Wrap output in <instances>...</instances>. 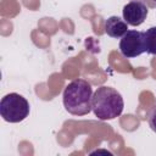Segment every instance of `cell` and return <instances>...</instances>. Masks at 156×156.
Listing matches in <instances>:
<instances>
[{"label": "cell", "instance_id": "cell-3", "mask_svg": "<svg viewBox=\"0 0 156 156\" xmlns=\"http://www.w3.org/2000/svg\"><path fill=\"white\" fill-rule=\"evenodd\" d=\"M30 107L27 99L17 93L5 95L0 101V115L9 123L24 121L29 115Z\"/></svg>", "mask_w": 156, "mask_h": 156}, {"label": "cell", "instance_id": "cell-1", "mask_svg": "<svg viewBox=\"0 0 156 156\" xmlns=\"http://www.w3.org/2000/svg\"><path fill=\"white\" fill-rule=\"evenodd\" d=\"M93 89L85 79H74L68 83L62 94V102L66 111L74 116H85L91 110Z\"/></svg>", "mask_w": 156, "mask_h": 156}, {"label": "cell", "instance_id": "cell-5", "mask_svg": "<svg viewBox=\"0 0 156 156\" xmlns=\"http://www.w3.org/2000/svg\"><path fill=\"white\" fill-rule=\"evenodd\" d=\"M147 12H149L147 6L143 1H139V0H134V1L126 4L122 10L123 20L129 26H134V27L144 23V21L146 20Z\"/></svg>", "mask_w": 156, "mask_h": 156}, {"label": "cell", "instance_id": "cell-2", "mask_svg": "<svg viewBox=\"0 0 156 156\" xmlns=\"http://www.w3.org/2000/svg\"><path fill=\"white\" fill-rule=\"evenodd\" d=\"M124 108V101L119 91L111 87H99L93 94L91 110L94 115L101 119H113L122 115Z\"/></svg>", "mask_w": 156, "mask_h": 156}, {"label": "cell", "instance_id": "cell-4", "mask_svg": "<svg viewBox=\"0 0 156 156\" xmlns=\"http://www.w3.org/2000/svg\"><path fill=\"white\" fill-rule=\"evenodd\" d=\"M119 51L127 58H133L145 52L144 32L136 29L127 30V33L121 38Z\"/></svg>", "mask_w": 156, "mask_h": 156}, {"label": "cell", "instance_id": "cell-6", "mask_svg": "<svg viewBox=\"0 0 156 156\" xmlns=\"http://www.w3.org/2000/svg\"><path fill=\"white\" fill-rule=\"evenodd\" d=\"M128 30V23L118 16H111L105 21V33L111 38H122Z\"/></svg>", "mask_w": 156, "mask_h": 156}, {"label": "cell", "instance_id": "cell-8", "mask_svg": "<svg viewBox=\"0 0 156 156\" xmlns=\"http://www.w3.org/2000/svg\"><path fill=\"white\" fill-rule=\"evenodd\" d=\"M147 123H149V127L156 133V106L149 112V115H147Z\"/></svg>", "mask_w": 156, "mask_h": 156}, {"label": "cell", "instance_id": "cell-7", "mask_svg": "<svg viewBox=\"0 0 156 156\" xmlns=\"http://www.w3.org/2000/svg\"><path fill=\"white\" fill-rule=\"evenodd\" d=\"M145 52L150 55H156V26L150 27L144 32Z\"/></svg>", "mask_w": 156, "mask_h": 156}]
</instances>
